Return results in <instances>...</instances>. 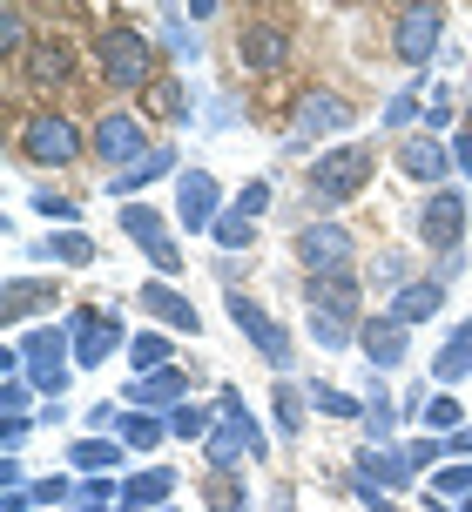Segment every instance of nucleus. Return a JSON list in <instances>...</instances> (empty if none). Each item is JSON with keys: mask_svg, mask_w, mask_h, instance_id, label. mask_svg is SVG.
Here are the masks:
<instances>
[{"mask_svg": "<svg viewBox=\"0 0 472 512\" xmlns=\"http://www.w3.org/2000/svg\"><path fill=\"white\" fill-rule=\"evenodd\" d=\"M95 68H102L108 88L135 95V88H149V81H156L162 41H149L142 27H102V34H95Z\"/></svg>", "mask_w": 472, "mask_h": 512, "instance_id": "1", "label": "nucleus"}, {"mask_svg": "<svg viewBox=\"0 0 472 512\" xmlns=\"http://www.w3.org/2000/svg\"><path fill=\"white\" fill-rule=\"evenodd\" d=\"M371 169H378L371 142H344V149H324L304 169V189H311V203H351V196H365Z\"/></svg>", "mask_w": 472, "mask_h": 512, "instance_id": "2", "label": "nucleus"}, {"mask_svg": "<svg viewBox=\"0 0 472 512\" xmlns=\"http://www.w3.org/2000/svg\"><path fill=\"white\" fill-rule=\"evenodd\" d=\"M81 149H88V135H81L75 115H61V108H41V115L21 122V155L41 162V169H68V162H81Z\"/></svg>", "mask_w": 472, "mask_h": 512, "instance_id": "3", "label": "nucleus"}, {"mask_svg": "<svg viewBox=\"0 0 472 512\" xmlns=\"http://www.w3.org/2000/svg\"><path fill=\"white\" fill-rule=\"evenodd\" d=\"M446 41V7H432V0H412V7H398L392 14V54L425 81V61L439 54Z\"/></svg>", "mask_w": 472, "mask_h": 512, "instance_id": "4", "label": "nucleus"}, {"mask_svg": "<svg viewBox=\"0 0 472 512\" xmlns=\"http://www.w3.org/2000/svg\"><path fill=\"white\" fill-rule=\"evenodd\" d=\"M88 149H95L102 169H135L149 155V122L135 108H108L102 122H95V135H88Z\"/></svg>", "mask_w": 472, "mask_h": 512, "instance_id": "5", "label": "nucleus"}, {"mask_svg": "<svg viewBox=\"0 0 472 512\" xmlns=\"http://www.w3.org/2000/svg\"><path fill=\"white\" fill-rule=\"evenodd\" d=\"M68 337H75V364L81 371H102L115 351H129V331H122V317L102 304H81L75 317H68Z\"/></svg>", "mask_w": 472, "mask_h": 512, "instance_id": "6", "label": "nucleus"}, {"mask_svg": "<svg viewBox=\"0 0 472 512\" xmlns=\"http://www.w3.org/2000/svg\"><path fill=\"white\" fill-rule=\"evenodd\" d=\"M297 263H304L311 277H351L358 236L344 230V223H304V230H297Z\"/></svg>", "mask_w": 472, "mask_h": 512, "instance_id": "7", "label": "nucleus"}, {"mask_svg": "<svg viewBox=\"0 0 472 512\" xmlns=\"http://www.w3.org/2000/svg\"><path fill=\"white\" fill-rule=\"evenodd\" d=\"M115 223H122V236H129L135 250L156 263L162 277H176V270H183V250H176V236H169V223H162L149 203H122V216H115Z\"/></svg>", "mask_w": 472, "mask_h": 512, "instance_id": "8", "label": "nucleus"}, {"mask_svg": "<svg viewBox=\"0 0 472 512\" xmlns=\"http://www.w3.org/2000/svg\"><path fill=\"white\" fill-rule=\"evenodd\" d=\"M236 48H243V68L250 75H284L290 68V27L284 21H243V34H236Z\"/></svg>", "mask_w": 472, "mask_h": 512, "instance_id": "9", "label": "nucleus"}, {"mask_svg": "<svg viewBox=\"0 0 472 512\" xmlns=\"http://www.w3.org/2000/svg\"><path fill=\"white\" fill-rule=\"evenodd\" d=\"M358 115H351V102H344L338 88H311L304 102H297V122H290V149H304L311 135H338V128H351Z\"/></svg>", "mask_w": 472, "mask_h": 512, "instance_id": "10", "label": "nucleus"}, {"mask_svg": "<svg viewBox=\"0 0 472 512\" xmlns=\"http://www.w3.org/2000/svg\"><path fill=\"white\" fill-rule=\"evenodd\" d=\"M176 216H183V230H216V216H223V182L210 169H183L176 176Z\"/></svg>", "mask_w": 472, "mask_h": 512, "instance_id": "11", "label": "nucleus"}, {"mask_svg": "<svg viewBox=\"0 0 472 512\" xmlns=\"http://www.w3.org/2000/svg\"><path fill=\"white\" fill-rule=\"evenodd\" d=\"M419 236H425V243H432L439 256L459 250V236H466V196H459L452 182L425 196V209H419Z\"/></svg>", "mask_w": 472, "mask_h": 512, "instance_id": "12", "label": "nucleus"}, {"mask_svg": "<svg viewBox=\"0 0 472 512\" xmlns=\"http://www.w3.org/2000/svg\"><path fill=\"white\" fill-rule=\"evenodd\" d=\"M358 351H365V371H398L412 358V337H405L398 317H365L358 324Z\"/></svg>", "mask_w": 472, "mask_h": 512, "instance_id": "13", "label": "nucleus"}, {"mask_svg": "<svg viewBox=\"0 0 472 512\" xmlns=\"http://www.w3.org/2000/svg\"><path fill=\"white\" fill-rule=\"evenodd\" d=\"M122 405L129 411H169L176 405H189V378L176 371V364H162V371H149V378H135V384H122Z\"/></svg>", "mask_w": 472, "mask_h": 512, "instance_id": "14", "label": "nucleus"}, {"mask_svg": "<svg viewBox=\"0 0 472 512\" xmlns=\"http://www.w3.org/2000/svg\"><path fill=\"white\" fill-rule=\"evenodd\" d=\"M398 169L412 182H425V196H432V189H446V176H452V149L439 135H405V142H398Z\"/></svg>", "mask_w": 472, "mask_h": 512, "instance_id": "15", "label": "nucleus"}, {"mask_svg": "<svg viewBox=\"0 0 472 512\" xmlns=\"http://www.w3.org/2000/svg\"><path fill=\"white\" fill-rule=\"evenodd\" d=\"M54 297H61V283H41V277H7V283H0V324H7V331H21L27 317L54 310Z\"/></svg>", "mask_w": 472, "mask_h": 512, "instance_id": "16", "label": "nucleus"}, {"mask_svg": "<svg viewBox=\"0 0 472 512\" xmlns=\"http://www.w3.org/2000/svg\"><path fill=\"white\" fill-rule=\"evenodd\" d=\"M142 310L156 317L162 331H183V337H196L203 331V317H196V304H189L176 283H142Z\"/></svg>", "mask_w": 472, "mask_h": 512, "instance_id": "17", "label": "nucleus"}, {"mask_svg": "<svg viewBox=\"0 0 472 512\" xmlns=\"http://www.w3.org/2000/svg\"><path fill=\"white\" fill-rule=\"evenodd\" d=\"M183 169V155H176V142H156V149L142 155L135 169H122V176H108V196H122V203H135V189H149L156 176H176Z\"/></svg>", "mask_w": 472, "mask_h": 512, "instance_id": "18", "label": "nucleus"}, {"mask_svg": "<svg viewBox=\"0 0 472 512\" xmlns=\"http://www.w3.org/2000/svg\"><path fill=\"white\" fill-rule=\"evenodd\" d=\"M439 310H446V283H439V277H412L392 297V310H385V317H398V324L412 331V324H432Z\"/></svg>", "mask_w": 472, "mask_h": 512, "instance_id": "19", "label": "nucleus"}, {"mask_svg": "<svg viewBox=\"0 0 472 512\" xmlns=\"http://www.w3.org/2000/svg\"><path fill=\"white\" fill-rule=\"evenodd\" d=\"M21 75L34 81V88H68V81H75V54H68V41H48V34H41V41L27 48Z\"/></svg>", "mask_w": 472, "mask_h": 512, "instance_id": "20", "label": "nucleus"}, {"mask_svg": "<svg viewBox=\"0 0 472 512\" xmlns=\"http://www.w3.org/2000/svg\"><path fill=\"white\" fill-rule=\"evenodd\" d=\"M358 472H365L371 486H412L419 479V465H412V452H398V445H358Z\"/></svg>", "mask_w": 472, "mask_h": 512, "instance_id": "21", "label": "nucleus"}, {"mask_svg": "<svg viewBox=\"0 0 472 512\" xmlns=\"http://www.w3.org/2000/svg\"><path fill=\"white\" fill-rule=\"evenodd\" d=\"M365 290H358V270L351 277H304V310H338V317H358Z\"/></svg>", "mask_w": 472, "mask_h": 512, "instance_id": "22", "label": "nucleus"}, {"mask_svg": "<svg viewBox=\"0 0 472 512\" xmlns=\"http://www.w3.org/2000/svg\"><path fill=\"white\" fill-rule=\"evenodd\" d=\"M216 418H223V425H230V432L250 445V459H263V452H270V438H263L257 411L243 405V391H230V384H223V391H216Z\"/></svg>", "mask_w": 472, "mask_h": 512, "instance_id": "23", "label": "nucleus"}, {"mask_svg": "<svg viewBox=\"0 0 472 512\" xmlns=\"http://www.w3.org/2000/svg\"><path fill=\"white\" fill-rule=\"evenodd\" d=\"M34 256H41V263H68V270H81V263H95V236L88 230H48V236H34Z\"/></svg>", "mask_w": 472, "mask_h": 512, "instance_id": "24", "label": "nucleus"}, {"mask_svg": "<svg viewBox=\"0 0 472 512\" xmlns=\"http://www.w3.org/2000/svg\"><path fill=\"white\" fill-rule=\"evenodd\" d=\"M68 459H75L81 479H95V472H115V465L129 459V445H122V438H95V432H88L75 452H68Z\"/></svg>", "mask_w": 472, "mask_h": 512, "instance_id": "25", "label": "nucleus"}, {"mask_svg": "<svg viewBox=\"0 0 472 512\" xmlns=\"http://www.w3.org/2000/svg\"><path fill=\"white\" fill-rule=\"evenodd\" d=\"M176 492V472L169 465H142L135 479H122V506H162Z\"/></svg>", "mask_w": 472, "mask_h": 512, "instance_id": "26", "label": "nucleus"}, {"mask_svg": "<svg viewBox=\"0 0 472 512\" xmlns=\"http://www.w3.org/2000/svg\"><path fill=\"white\" fill-rule=\"evenodd\" d=\"M304 405H311V391H304V384H290V378H277V391H270L277 438H297V432H304Z\"/></svg>", "mask_w": 472, "mask_h": 512, "instance_id": "27", "label": "nucleus"}, {"mask_svg": "<svg viewBox=\"0 0 472 512\" xmlns=\"http://www.w3.org/2000/svg\"><path fill=\"white\" fill-rule=\"evenodd\" d=\"M304 317H311L317 351H344V344H358V324H365V317H338V310H304Z\"/></svg>", "mask_w": 472, "mask_h": 512, "instance_id": "28", "label": "nucleus"}, {"mask_svg": "<svg viewBox=\"0 0 472 512\" xmlns=\"http://www.w3.org/2000/svg\"><path fill=\"white\" fill-rule=\"evenodd\" d=\"M122 445H129V452H156L162 438H169V418H162V411H129V418H122Z\"/></svg>", "mask_w": 472, "mask_h": 512, "instance_id": "29", "label": "nucleus"}, {"mask_svg": "<svg viewBox=\"0 0 472 512\" xmlns=\"http://www.w3.org/2000/svg\"><path fill=\"white\" fill-rule=\"evenodd\" d=\"M223 310L236 317V331L250 337V344H263V337H270V324H277V317H270V310L250 297V290H230V297H223Z\"/></svg>", "mask_w": 472, "mask_h": 512, "instance_id": "30", "label": "nucleus"}, {"mask_svg": "<svg viewBox=\"0 0 472 512\" xmlns=\"http://www.w3.org/2000/svg\"><path fill=\"white\" fill-rule=\"evenodd\" d=\"M203 459H210V472H223V479H230L236 465L250 459V445H243V438H236L230 425H223V418H216V432L203 438Z\"/></svg>", "mask_w": 472, "mask_h": 512, "instance_id": "31", "label": "nucleus"}, {"mask_svg": "<svg viewBox=\"0 0 472 512\" xmlns=\"http://www.w3.org/2000/svg\"><path fill=\"white\" fill-rule=\"evenodd\" d=\"M432 378H439V384H466L472 378V337L466 331H452V344L432 358Z\"/></svg>", "mask_w": 472, "mask_h": 512, "instance_id": "32", "label": "nucleus"}, {"mask_svg": "<svg viewBox=\"0 0 472 512\" xmlns=\"http://www.w3.org/2000/svg\"><path fill=\"white\" fill-rule=\"evenodd\" d=\"M392 418H398L392 391H385V384H371V398H365V445H392Z\"/></svg>", "mask_w": 472, "mask_h": 512, "instance_id": "33", "label": "nucleus"}, {"mask_svg": "<svg viewBox=\"0 0 472 512\" xmlns=\"http://www.w3.org/2000/svg\"><path fill=\"white\" fill-rule=\"evenodd\" d=\"M425 115V81H412V88H398L392 102H385V128H392L398 142H405V128Z\"/></svg>", "mask_w": 472, "mask_h": 512, "instance_id": "34", "label": "nucleus"}, {"mask_svg": "<svg viewBox=\"0 0 472 512\" xmlns=\"http://www.w3.org/2000/svg\"><path fill=\"white\" fill-rule=\"evenodd\" d=\"M405 283H412V256H405V250H378V256H371V290H392V297H398Z\"/></svg>", "mask_w": 472, "mask_h": 512, "instance_id": "35", "label": "nucleus"}, {"mask_svg": "<svg viewBox=\"0 0 472 512\" xmlns=\"http://www.w3.org/2000/svg\"><path fill=\"white\" fill-rule=\"evenodd\" d=\"M129 358H135V371L149 378V371H162V364L176 358V337H162V331H142V337H129Z\"/></svg>", "mask_w": 472, "mask_h": 512, "instance_id": "36", "label": "nucleus"}, {"mask_svg": "<svg viewBox=\"0 0 472 512\" xmlns=\"http://www.w3.org/2000/svg\"><path fill=\"white\" fill-rule=\"evenodd\" d=\"M304 391H311V405L324 411V418H365V398H351L338 384H304Z\"/></svg>", "mask_w": 472, "mask_h": 512, "instance_id": "37", "label": "nucleus"}, {"mask_svg": "<svg viewBox=\"0 0 472 512\" xmlns=\"http://www.w3.org/2000/svg\"><path fill=\"white\" fill-rule=\"evenodd\" d=\"M210 243H216V250H250V243H257V223H250V216H236V209H223V216H216V230H210Z\"/></svg>", "mask_w": 472, "mask_h": 512, "instance_id": "38", "label": "nucleus"}, {"mask_svg": "<svg viewBox=\"0 0 472 512\" xmlns=\"http://www.w3.org/2000/svg\"><path fill=\"white\" fill-rule=\"evenodd\" d=\"M27 48H34L27 41V7H0V54L7 61H27Z\"/></svg>", "mask_w": 472, "mask_h": 512, "instance_id": "39", "label": "nucleus"}, {"mask_svg": "<svg viewBox=\"0 0 472 512\" xmlns=\"http://www.w3.org/2000/svg\"><path fill=\"white\" fill-rule=\"evenodd\" d=\"M0 411H7V418H41V411H34V378H27V371H14V378L0 384Z\"/></svg>", "mask_w": 472, "mask_h": 512, "instance_id": "40", "label": "nucleus"}, {"mask_svg": "<svg viewBox=\"0 0 472 512\" xmlns=\"http://www.w3.org/2000/svg\"><path fill=\"white\" fill-rule=\"evenodd\" d=\"M203 499H210V512H250V492L236 486V479H223V472H210Z\"/></svg>", "mask_w": 472, "mask_h": 512, "instance_id": "41", "label": "nucleus"}, {"mask_svg": "<svg viewBox=\"0 0 472 512\" xmlns=\"http://www.w3.org/2000/svg\"><path fill=\"white\" fill-rule=\"evenodd\" d=\"M216 432V418L203 405H176L169 411V438H210Z\"/></svg>", "mask_w": 472, "mask_h": 512, "instance_id": "42", "label": "nucleus"}, {"mask_svg": "<svg viewBox=\"0 0 472 512\" xmlns=\"http://www.w3.org/2000/svg\"><path fill=\"white\" fill-rule=\"evenodd\" d=\"M425 425H432V432H459V425H466V418H459V398H452V391H432V398H425Z\"/></svg>", "mask_w": 472, "mask_h": 512, "instance_id": "43", "label": "nucleus"}, {"mask_svg": "<svg viewBox=\"0 0 472 512\" xmlns=\"http://www.w3.org/2000/svg\"><path fill=\"white\" fill-rule=\"evenodd\" d=\"M432 492H439V499H472V465H466V459H452L446 472L432 479Z\"/></svg>", "mask_w": 472, "mask_h": 512, "instance_id": "44", "label": "nucleus"}, {"mask_svg": "<svg viewBox=\"0 0 472 512\" xmlns=\"http://www.w3.org/2000/svg\"><path fill=\"white\" fill-rule=\"evenodd\" d=\"M270 196H277V189H270V176H257V182H243V196H236V216H250V223H257L263 209H270Z\"/></svg>", "mask_w": 472, "mask_h": 512, "instance_id": "45", "label": "nucleus"}, {"mask_svg": "<svg viewBox=\"0 0 472 512\" xmlns=\"http://www.w3.org/2000/svg\"><path fill=\"white\" fill-rule=\"evenodd\" d=\"M34 209H41V216H54V223H75V216H81L75 196H61V189H34Z\"/></svg>", "mask_w": 472, "mask_h": 512, "instance_id": "46", "label": "nucleus"}, {"mask_svg": "<svg viewBox=\"0 0 472 512\" xmlns=\"http://www.w3.org/2000/svg\"><path fill=\"white\" fill-rule=\"evenodd\" d=\"M162 48L183 54V61H196V34L183 27V14H169V21H162Z\"/></svg>", "mask_w": 472, "mask_h": 512, "instance_id": "47", "label": "nucleus"}, {"mask_svg": "<svg viewBox=\"0 0 472 512\" xmlns=\"http://www.w3.org/2000/svg\"><path fill=\"white\" fill-rule=\"evenodd\" d=\"M156 102H162V115H169V122H189V88H183V81H162Z\"/></svg>", "mask_w": 472, "mask_h": 512, "instance_id": "48", "label": "nucleus"}, {"mask_svg": "<svg viewBox=\"0 0 472 512\" xmlns=\"http://www.w3.org/2000/svg\"><path fill=\"white\" fill-rule=\"evenodd\" d=\"M351 492H358V499H365L371 512H405V506H398V499H385V486H371L365 472H358V479H351Z\"/></svg>", "mask_w": 472, "mask_h": 512, "instance_id": "49", "label": "nucleus"}, {"mask_svg": "<svg viewBox=\"0 0 472 512\" xmlns=\"http://www.w3.org/2000/svg\"><path fill=\"white\" fill-rule=\"evenodd\" d=\"M68 492H81L75 479H34V506H54V499H68Z\"/></svg>", "mask_w": 472, "mask_h": 512, "instance_id": "50", "label": "nucleus"}, {"mask_svg": "<svg viewBox=\"0 0 472 512\" xmlns=\"http://www.w3.org/2000/svg\"><path fill=\"white\" fill-rule=\"evenodd\" d=\"M405 452H412V465L425 472V465H439V459H446V438H419V445H405Z\"/></svg>", "mask_w": 472, "mask_h": 512, "instance_id": "51", "label": "nucleus"}, {"mask_svg": "<svg viewBox=\"0 0 472 512\" xmlns=\"http://www.w3.org/2000/svg\"><path fill=\"white\" fill-rule=\"evenodd\" d=\"M452 176H472V128L452 135Z\"/></svg>", "mask_w": 472, "mask_h": 512, "instance_id": "52", "label": "nucleus"}, {"mask_svg": "<svg viewBox=\"0 0 472 512\" xmlns=\"http://www.w3.org/2000/svg\"><path fill=\"white\" fill-rule=\"evenodd\" d=\"M27 432H34V418H7V432H0V445H7V459L27 445Z\"/></svg>", "mask_w": 472, "mask_h": 512, "instance_id": "53", "label": "nucleus"}, {"mask_svg": "<svg viewBox=\"0 0 472 512\" xmlns=\"http://www.w3.org/2000/svg\"><path fill=\"white\" fill-rule=\"evenodd\" d=\"M446 122H452V102H446V95H432V102H425V135H439Z\"/></svg>", "mask_w": 472, "mask_h": 512, "instance_id": "54", "label": "nucleus"}, {"mask_svg": "<svg viewBox=\"0 0 472 512\" xmlns=\"http://www.w3.org/2000/svg\"><path fill=\"white\" fill-rule=\"evenodd\" d=\"M446 459H472V425H459V432H446Z\"/></svg>", "mask_w": 472, "mask_h": 512, "instance_id": "55", "label": "nucleus"}, {"mask_svg": "<svg viewBox=\"0 0 472 512\" xmlns=\"http://www.w3.org/2000/svg\"><path fill=\"white\" fill-rule=\"evenodd\" d=\"M216 14H223V7H216V0H189V7H183V21H196V27H210Z\"/></svg>", "mask_w": 472, "mask_h": 512, "instance_id": "56", "label": "nucleus"}, {"mask_svg": "<svg viewBox=\"0 0 472 512\" xmlns=\"http://www.w3.org/2000/svg\"><path fill=\"white\" fill-rule=\"evenodd\" d=\"M0 492H27V472H21V459H7V465H0Z\"/></svg>", "mask_w": 472, "mask_h": 512, "instance_id": "57", "label": "nucleus"}, {"mask_svg": "<svg viewBox=\"0 0 472 512\" xmlns=\"http://www.w3.org/2000/svg\"><path fill=\"white\" fill-rule=\"evenodd\" d=\"M459 270H466V250H446V256H439V270H432V277H439V283H452Z\"/></svg>", "mask_w": 472, "mask_h": 512, "instance_id": "58", "label": "nucleus"}, {"mask_svg": "<svg viewBox=\"0 0 472 512\" xmlns=\"http://www.w3.org/2000/svg\"><path fill=\"white\" fill-rule=\"evenodd\" d=\"M27 506H34V486H27V492H7V499H0V512H27Z\"/></svg>", "mask_w": 472, "mask_h": 512, "instance_id": "59", "label": "nucleus"}, {"mask_svg": "<svg viewBox=\"0 0 472 512\" xmlns=\"http://www.w3.org/2000/svg\"><path fill=\"white\" fill-rule=\"evenodd\" d=\"M115 512H149V506H115Z\"/></svg>", "mask_w": 472, "mask_h": 512, "instance_id": "60", "label": "nucleus"}, {"mask_svg": "<svg viewBox=\"0 0 472 512\" xmlns=\"http://www.w3.org/2000/svg\"><path fill=\"white\" fill-rule=\"evenodd\" d=\"M459 512H472V499H459Z\"/></svg>", "mask_w": 472, "mask_h": 512, "instance_id": "61", "label": "nucleus"}, {"mask_svg": "<svg viewBox=\"0 0 472 512\" xmlns=\"http://www.w3.org/2000/svg\"><path fill=\"white\" fill-rule=\"evenodd\" d=\"M81 512H108V506H81Z\"/></svg>", "mask_w": 472, "mask_h": 512, "instance_id": "62", "label": "nucleus"}]
</instances>
